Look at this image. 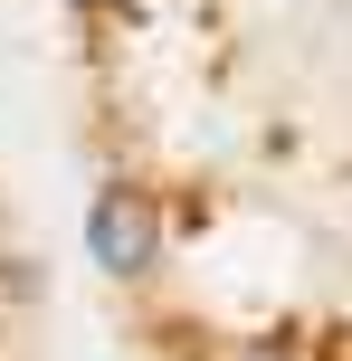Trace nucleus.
<instances>
[{"label": "nucleus", "instance_id": "1", "mask_svg": "<svg viewBox=\"0 0 352 361\" xmlns=\"http://www.w3.org/2000/svg\"><path fill=\"white\" fill-rule=\"evenodd\" d=\"M86 238H95V267L105 276H143L152 257H162V209H152L143 190H105L95 219H86Z\"/></svg>", "mask_w": 352, "mask_h": 361}, {"label": "nucleus", "instance_id": "2", "mask_svg": "<svg viewBox=\"0 0 352 361\" xmlns=\"http://www.w3.org/2000/svg\"><path fill=\"white\" fill-rule=\"evenodd\" d=\"M76 10H124V0H76Z\"/></svg>", "mask_w": 352, "mask_h": 361}, {"label": "nucleus", "instance_id": "3", "mask_svg": "<svg viewBox=\"0 0 352 361\" xmlns=\"http://www.w3.org/2000/svg\"><path fill=\"white\" fill-rule=\"evenodd\" d=\"M248 361H277V352H248Z\"/></svg>", "mask_w": 352, "mask_h": 361}]
</instances>
